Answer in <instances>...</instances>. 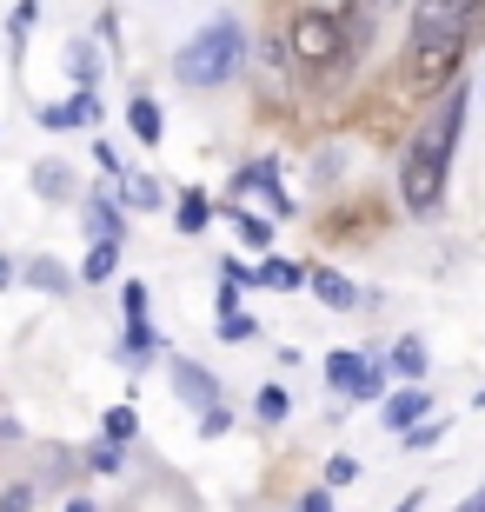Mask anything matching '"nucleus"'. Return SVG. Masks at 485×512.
<instances>
[{
  "label": "nucleus",
  "instance_id": "16",
  "mask_svg": "<svg viewBox=\"0 0 485 512\" xmlns=\"http://www.w3.org/2000/svg\"><path fill=\"white\" fill-rule=\"evenodd\" d=\"M200 227H206V200L187 193V200H180V233H200Z\"/></svg>",
  "mask_w": 485,
  "mask_h": 512
},
{
  "label": "nucleus",
  "instance_id": "25",
  "mask_svg": "<svg viewBox=\"0 0 485 512\" xmlns=\"http://www.w3.org/2000/svg\"><path fill=\"white\" fill-rule=\"evenodd\" d=\"M200 433H206V439H220V433H226V413H220V406H213V413H200Z\"/></svg>",
  "mask_w": 485,
  "mask_h": 512
},
{
  "label": "nucleus",
  "instance_id": "5",
  "mask_svg": "<svg viewBox=\"0 0 485 512\" xmlns=\"http://www.w3.org/2000/svg\"><path fill=\"white\" fill-rule=\"evenodd\" d=\"M173 386H180V399H187V406H200V413H213V406H220L213 373H200L193 360H173Z\"/></svg>",
  "mask_w": 485,
  "mask_h": 512
},
{
  "label": "nucleus",
  "instance_id": "15",
  "mask_svg": "<svg viewBox=\"0 0 485 512\" xmlns=\"http://www.w3.org/2000/svg\"><path fill=\"white\" fill-rule=\"evenodd\" d=\"M127 207H160V180H147V173H127Z\"/></svg>",
  "mask_w": 485,
  "mask_h": 512
},
{
  "label": "nucleus",
  "instance_id": "8",
  "mask_svg": "<svg viewBox=\"0 0 485 512\" xmlns=\"http://www.w3.org/2000/svg\"><path fill=\"white\" fill-rule=\"evenodd\" d=\"M426 340H419V333H406V340L392 346V366H399V373H406V380H419V373H426Z\"/></svg>",
  "mask_w": 485,
  "mask_h": 512
},
{
  "label": "nucleus",
  "instance_id": "21",
  "mask_svg": "<svg viewBox=\"0 0 485 512\" xmlns=\"http://www.w3.org/2000/svg\"><path fill=\"white\" fill-rule=\"evenodd\" d=\"M107 439H113V446L133 439V413H127V406H113V413H107Z\"/></svg>",
  "mask_w": 485,
  "mask_h": 512
},
{
  "label": "nucleus",
  "instance_id": "30",
  "mask_svg": "<svg viewBox=\"0 0 485 512\" xmlns=\"http://www.w3.org/2000/svg\"><path fill=\"white\" fill-rule=\"evenodd\" d=\"M67 512H94V506H87V499H74V506H67Z\"/></svg>",
  "mask_w": 485,
  "mask_h": 512
},
{
  "label": "nucleus",
  "instance_id": "18",
  "mask_svg": "<svg viewBox=\"0 0 485 512\" xmlns=\"http://www.w3.org/2000/svg\"><path fill=\"white\" fill-rule=\"evenodd\" d=\"M233 227H240V240H246V247H273V233H266L260 220H246V213H233Z\"/></svg>",
  "mask_w": 485,
  "mask_h": 512
},
{
  "label": "nucleus",
  "instance_id": "20",
  "mask_svg": "<svg viewBox=\"0 0 485 512\" xmlns=\"http://www.w3.org/2000/svg\"><path fill=\"white\" fill-rule=\"evenodd\" d=\"M253 280H273V286H299V266H286V260H273V266H260Z\"/></svg>",
  "mask_w": 485,
  "mask_h": 512
},
{
  "label": "nucleus",
  "instance_id": "29",
  "mask_svg": "<svg viewBox=\"0 0 485 512\" xmlns=\"http://www.w3.org/2000/svg\"><path fill=\"white\" fill-rule=\"evenodd\" d=\"M7 280H14V266H7V260H0V286H7Z\"/></svg>",
  "mask_w": 485,
  "mask_h": 512
},
{
  "label": "nucleus",
  "instance_id": "6",
  "mask_svg": "<svg viewBox=\"0 0 485 512\" xmlns=\"http://www.w3.org/2000/svg\"><path fill=\"white\" fill-rule=\"evenodd\" d=\"M313 293L326 306H339V313H353V306H359V286L346 280V273H333V266H313Z\"/></svg>",
  "mask_w": 485,
  "mask_h": 512
},
{
  "label": "nucleus",
  "instance_id": "22",
  "mask_svg": "<svg viewBox=\"0 0 485 512\" xmlns=\"http://www.w3.org/2000/svg\"><path fill=\"white\" fill-rule=\"evenodd\" d=\"M379 386H386V373H379V366H366V373H359V386H353V399H379Z\"/></svg>",
  "mask_w": 485,
  "mask_h": 512
},
{
  "label": "nucleus",
  "instance_id": "10",
  "mask_svg": "<svg viewBox=\"0 0 485 512\" xmlns=\"http://www.w3.org/2000/svg\"><path fill=\"white\" fill-rule=\"evenodd\" d=\"M34 187L47 193V200H54V193H74V173L60 167V160H54V167H47V160H40V167H34Z\"/></svg>",
  "mask_w": 485,
  "mask_h": 512
},
{
  "label": "nucleus",
  "instance_id": "9",
  "mask_svg": "<svg viewBox=\"0 0 485 512\" xmlns=\"http://www.w3.org/2000/svg\"><path fill=\"white\" fill-rule=\"evenodd\" d=\"M87 233H94L100 247H120V213L113 207H87Z\"/></svg>",
  "mask_w": 485,
  "mask_h": 512
},
{
  "label": "nucleus",
  "instance_id": "12",
  "mask_svg": "<svg viewBox=\"0 0 485 512\" xmlns=\"http://www.w3.org/2000/svg\"><path fill=\"white\" fill-rule=\"evenodd\" d=\"M359 373H366V366H359L353 353H333V360H326V380H333V386H346V393L359 386Z\"/></svg>",
  "mask_w": 485,
  "mask_h": 512
},
{
  "label": "nucleus",
  "instance_id": "26",
  "mask_svg": "<svg viewBox=\"0 0 485 512\" xmlns=\"http://www.w3.org/2000/svg\"><path fill=\"white\" fill-rule=\"evenodd\" d=\"M299 512H333V499H326V493H306V499H299Z\"/></svg>",
  "mask_w": 485,
  "mask_h": 512
},
{
  "label": "nucleus",
  "instance_id": "23",
  "mask_svg": "<svg viewBox=\"0 0 485 512\" xmlns=\"http://www.w3.org/2000/svg\"><path fill=\"white\" fill-rule=\"evenodd\" d=\"M120 300H127V313H133V326H140V313H147V286L133 280V286H127V293H120Z\"/></svg>",
  "mask_w": 485,
  "mask_h": 512
},
{
  "label": "nucleus",
  "instance_id": "13",
  "mask_svg": "<svg viewBox=\"0 0 485 512\" xmlns=\"http://www.w3.org/2000/svg\"><path fill=\"white\" fill-rule=\"evenodd\" d=\"M253 413H260L266 426H280V419H286V393H280V386H260V393H253Z\"/></svg>",
  "mask_w": 485,
  "mask_h": 512
},
{
  "label": "nucleus",
  "instance_id": "4",
  "mask_svg": "<svg viewBox=\"0 0 485 512\" xmlns=\"http://www.w3.org/2000/svg\"><path fill=\"white\" fill-rule=\"evenodd\" d=\"M240 54H246V34L233 20H213V27H200V34L180 47L173 74L187 80V87H226V80L240 74Z\"/></svg>",
  "mask_w": 485,
  "mask_h": 512
},
{
  "label": "nucleus",
  "instance_id": "14",
  "mask_svg": "<svg viewBox=\"0 0 485 512\" xmlns=\"http://www.w3.org/2000/svg\"><path fill=\"white\" fill-rule=\"evenodd\" d=\"M113 266H120V247H94V253H87V266H80V280H94V286H100Z\"/></svg>",
  "mask_w": 485,
  "mask_h": 512
},
{
  "label": "nucleus",
  "instance_id": "3",
  "mask_svg": "<svg viewBox=\"0 0 485 512\" xmlns=\"http://www.w3.org/2000/svg\"><path fill=\"white\" fill-rule=\"evenodd\" d=\"M359 27H366L359 7H306V14L293 20L286 47H293V60L306 67V74H333V67H346Z\"/></svg>",
  "mask_w": 485,
  "mask_h": 512
},
{
  "label": "nucleus",
  "instance_id": "24",
  "mask_svg": "<svg viewBox=\"0 0 485 512\" xmlns=\"http://www.w3.org/2000/svg\"><path fill=\"white\" fill-rule=\"evenodd\" d=\"M326 479H333V486H346V479H359V459H333V466H326Z\"/></svg>",
  "mask_w": 485,
  "mask_h": 512
},
{
  "label": "nucleus",
  "instance_id": "19",
  "mask_svg": "<svg viewBox=\"0 0 485 512\" xmlns=\"http://www.w3.org/2000/svg\"><path fill=\"white\" fill-rule=\"evenodd\" d=\"M87 466H94V473H120V446H113V439H100Z\"/></svg>",
  "mask_w": 485,
  "mask_h": 512
},
{
  "label": "nucleus",
  "instance_id": "27",
  "mask_svg": "<svg viewBox=\"0 0 485 512\" xmlns=\"http://www.w3.org/2000/svg\"><path fill=\"white\" fill-rule=\"evenodd\" d=\"M7 512H27V486H14V493H7Z\"/></svg>",
  "mask_w": 485,
  "mask_h": 512
},
{
  "label": "nucleus",
  "instance_id": "11",
  "mask_svg": "<svg viewBox=\"0 0 485 512\" xmlns=\"http://www.w3.org/2000/svg\"><path fill=\"white\" fill-rule=\"evenodd\" d=\"M127 120H133V133H140V140H160V107H153V100H133Z\"/></svg>",
  "mask_w": 485,
  "mask_h": 512
},
{
  "label": "nucleus",
  "instance_id": "28",
  "mask_svg": "<svg viewBox=\"0 0 485 512\" xmlns=\"http://www.w3.org/2000/svg\"><path fill=\"white\" fill-rule=\"evenodd\" d=\"M459 512H485V486H479V493H472V499H466V506H459Z\"/></svg>",
  "mask_w": 485,
  "mask_h": 512
},
{
  "label": "nucleus",
  "instance_id": "7",
  "mask_svg": "<svg viewBox=\"0 0 485 512\" xmlns=\"http://www.w3.org/2000/svg\"><path fill=\"white\" fill-rule=\"evenodd\" d=\"M426 406H432L426 393H399V399H392V406H386V426H399V433H412V426L426 419Z\"/></svg>",
  "mask_w": 485,
  "mask_h": 512
},
{
  "label": "nucleus",
  "instance_id": "2",
  "mask_svg": "<svg viewBox=\"0 0 485 512\" xmlns=\"http://www.w3.org/2000/svg\"><path fill=\"white\" fill-rule=\"evenodd\" d=\"M459 120H466V87H446L432 120L412 133L406 160H399V200L406 213H432L439 193H446V167H452V140H459Z\"/></svg>",
  "mask_w": 485,
  "mask_h": 512
},
{
  "label": "nucleus",
  "instance_id": "1",
  "mask_svg": "<svg viewBox=\"0 0 485 512\" xmlns=\"http://www.w3.org/2000/svg\"><path fill=\"white\" fill-rule=\"evenodd\" d=\"M472 27H479V7H466V0H432V7L412 14V40H406V87L412 94H446Z\"/></svg>",
  "mask_w": 485,
  "mask_h": 512
},
{
  "label": "nucleus",
  "instance_id": "17",
  "mask_svg": "<svg viewBox=\"0 0 485 512\" xmlns=\"http://www.w3.org/2000/svg\"><path fill=\"white\" fill-rule=\"evenodd\" d=\"M27 280H34V286H54V293H60V286H67V273H60L54 260H34V266H27Z\"/></svg>",
  "mask_w": 485,
  "mask_h": 512
}]
</instances>
